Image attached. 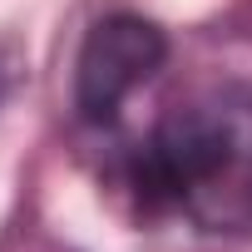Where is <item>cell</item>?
Returning a JSON list of instances; mask_svg holds the SVG:
<instances>
[{
    "label": "cell",
    "instance_id": "1",
    "mask_svg": "<svg viewBox=\"0 0 252 252\" xmlns=\"http://www.w3.org/2000/svg\"><path fill=\"white\" fill-rule=\"evenodd\" d=\"M163 60H168V40H163V30L154 20H139V15L99 20L89 30V40L79 50V69H74L79 114L89 124H109L124 99L144 79L158 74Z\"/></svg>",
    "mask_w": 252,
    "mask_h": 252
},
{
    "label": "cell",
    "instance_id": "2",
    "mask_svg": "<svg viewBox=\"0 0 252 252\" xmlns=\"http://www.w3.org/2000/svg\"><path fill=\"white\" fill-rule=\"evenodd\" d=\"M237 154L232 119L203 114V109H178L163 129L149 139L139 154V193L149 203H183L203 183H213Z\"/></svg>",
    "mask_w": 252,
    "mask_h": 252
},
{
    "label": "cell",
    "instance_id": "3",
    "mask_svg": "<svg viewBox=\"0 0 252 252\" xmlns=\"http://www.w3.org/2000/svg\"><path fill=\"white\" fill-rule=\"evenodd\" d=\"M5 89H10V69L0 64V99H5Z\"/></svg>",
    "mask_w": 252,
    "mask_h": 252
}]
</instances>
